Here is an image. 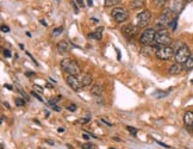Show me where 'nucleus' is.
<instances>
[{"instance_id": "1", "label": "nucleus", "mask_w": 193, "mask_h": 149, "mask_svg": "<svg viewBox=\"0 0 193 149\" xmlns=\"http://www.w3.org/2000/svg\"><path fill=\"white\" fill-rule=\"evenodd\" d=\"M172 44V37L168 32L167 29H160L156 31V35H155V42L153 43L154 49H159L160 47H163V46H171Z\"/></svg>"}, {"instance_id": "2", "label": "nucleus", "mask_w": 193, "mask_h": 149, "mask_svg": "<svg viewBox=\"0 0 193 149\" xmlns=\"http://www.w3.org/2000/svg\"><path fill=\"white\" fill-rule=\"evenodd\" d=\"M60 66L63 72L68 73L69 75H79L81 72L79 63L75 60H70V59H63L60 62Z\"/></svg>"}, {"instance_id": "3", "label": "nucleus", "mask_w": 193, "mask_h": 149, "mask_svg": "<svg viewBox=\"0 0 193 149\" xmlns=\"http://www.w3.org/2000/svg\"><path fill=\"white\" fill-rule=\"evenodd\" d=\"M155 35H156V30L154 27H147L138 38L140 43L143 46H152L155 42Z\"/></svg>"}, {"instance_id": "4", "label": "nucleus", "mask_w": 193, "mask_h": 149, "mask_svg": "<svg viewBox=\"0 0 193 149\" xmlns=\"http://www.w3.org/2000/svg\"><path fill=\"white\" fill-rule=\"evenodd\" d=\"M174 55H175V50L172 46H163L156 50V57L162 61H168L173 59Z\"/></svg>"}, {"instance_id": "5", "label": "nucleus", "mask_w": 193, "mask_h": 149, "mask_svg": "<svg viewBox=\"0 0 193 149\" xmlns=\"http://www.w3.org/2000/svg\"><path fill=\"white\" fill-rule=\"evenodd\" d=\"M172 10L171 8H163L161 14L157 17V21L155 23V26L160 29H163V27L169 24V22L172 21Z\"/></svg>"}, {"instance_id": "6", "label": "nucleus", "mask_w": 193, "mask_h": 149, "mask_svg": "<svg viewBox=\"0 0 193 149\" xmlns=\"http://www.w3.org/2000/svg\"><path fill=\"white\" fill-rule=\"evenodd\" d=\"M111 16L117 23H124L129 18V11L124 7H114L111 11Z\"/></svg>"}, {"instance_id": "7", "label": "nucleus", "mask_w": 193, "mask_h": 149, "mask_svg": "<svg viewBox=\"0 0 193 149\" xmlns=\"http://www.w3.org/2000/svg\"><path fill=\"white\" fill-rule=\"evenodd\" d=\"M191 56V50H190V48L187 47V46H182L181 48H179L176 51H175V55H174V60L175 62H178V63H185L187 61V59Z\"/></svg>"}, {"instance_id": "8", "label": "nucleus", "mask_w": 193, "mask_h": 149, "mask_svg": "<svg viewBox=\"0 0 193 149\" xmlns=\"http://www.w3.org/2000/svg\"><path fill=\"white\" fill-rule=\"evenodd\" d=\"M152 22V13L148 10H143L136 16V25L138 27H146Z\"/></svg>"}, {"instance_id": "9", "label": "nucleus", "mask_w": 193, "mask_h": 149, "mask_svg": "<svg viewBox=\"0 0 193 149\" xmlns=\"http://www.w3.org/2000/svg\"><path fill=\"white\" fill-rule=\"evenodd\" d=\"M138 30H140V27L137 25L128 24V25H124L122 27V34L124 35L127 38H133L136 35L138 34Z\"/></svg>"}, {"instance_id": "10", "label": "nucleus", "mask_w": 193, "mask_h": 149, "mask_svg": "<svg viewBox=\"0 0 193 149\" xmlns=\"http://www.w3.org/2000/svg\"><path fill=\"white\" fill-rule=\"evenodd\" d=\"M67 84H68V86L72 88L73 91H80L82 87V84H81L80 79L76 76V75H69L68 74V76H67L66 79Z\"/></svg>"}, {"instance_id": "11", "label": "nucleus", "mask_w": 193, "mask_h": 149, "mask_svg": "<svg viewBox=\"0 0 193 149\" xmlns=\"http://www.w3.org/2000/svg\"><path fill=\"white\" fill-rule=\"evenodd\" d=\"M184 7H185V0H172L169 8L172 10L173 13L179 14Z\"/></svg>"}, {"instance_id": "12", "label": "nucleus", "mask_w": 193, "mask_h": 149, "mask_svg": "<svg viewBox=\"0 0 193 149\" xmlns=\"http://www.w3.org/2000/svg\"><path fill=\"white\" fill-rule=\"evenodd\" d=\"M56 49H57V53L60 55H66L67 53H69L70 46L67 41H60L56 46Z\"/></svg>"}, {"instance_id": "13", "label": "nucleus", "mask_w": 193, "mask_h": 149, "mask_svg": "<svg viewBox=\"0 0 193 149\" xmlns=\"http://www.w3.org/2000/svg\"><path fill=\"white\" fill-rule=\"evenodd\" d=\"M184 70V65L182 63H178V62H175L173 63L169 69H168V73L171 75H179L181 72Z\"/></svg>"}, {"instance_id": "14", "label": "nucleus", "mask_w": 193, "mask_h": 149, "mask_svg": "<svg viewBox=\"0 0 193 149\" xmlns=\"http://www.w3.org/2000/svg\"><path fill=\"white\" fill-rule=\"evenodd\" d=\"M105 91V86L103 85V84H95L92 86L91 88V94L94 95V97H98V95H101L103 94V92Z\"/></svg>"}, {"instance_id": "15", "label": "nucleus", "mask_w": 193, "mask_h": 149, "mask_svg": "<svg viewBox=\"0 0 193 149\" xmlns=\"http://www.w3.org/2000/svg\"><path fill=\"white\" fill-rule=\"evenodd\" d=\"M81 84H82V87H87V86H91L92 82H93V76L89 73H85V74L81 75L80 79Z\"/></svg>"}, {"instance_id": "16", "label": "nucleus", "mask_w": 193, "mask_h": 149, "mask_svg": "<svg viewBox=\"0 0 193 149\" xmlns=\"http://www.w3.org/2000/svg\"><path fill=\"white\" fill-rule=\"evenodd\" d=\"M103 31H104V27L103 26H98L95 29V31L92 32V34H88V38H93V40H97V41H100L103 38Z\"/></svg>"}, {"instance_id": "17", "label": "nucleus", "mask_w": 193, "mask_h": 149, "mask_svg": "<svg viewBox=\"0 0 193 149\" xmlns=\"http://www.w3.org/2000/svg\"><path fill=\"white\" fill-rule=\"evenodd\" d=\"M184 123L187 127H193V112L192 111H187L184 115Z\"/></svg>"}, {"instance_id": "18", "label": "nucleus", "mask_w": 193, "mask_h": 149, "mask_svg": "<svg viewBox=\"0 0 193 149\" xmlns=\"http://www.w3.org/2000/svg\"><path fill=\"white\" fill-rule=\"evenodd\" d=\"M146 5V1L144 0H133L131 4H130V7L133 10H142Z\"/></svg>"}, {"instance_id": "19", "label": "nucleus", "mask_w": 193, "mask_h": 149, "mask_svg": "<svg viewBox=\"0 0 193 149\" xmlns=\"http://www.w3.org/2000/svg\"><path fill=\"white\" fill-rule=\"evenodd\" d=\"M184 69L185 70H191V69H193V54H191V56L187 59V61L184 63Z\"/></svg>"}, {"instance_id": "20", "label": "nucleus", "mask_w": 193, "mask_h": 149, "mask_svg": "<svg viewBox=\"0 0 193 149\" xmlns=\"http://www.w3.org/2000/svg\"><path fill=\"white\" fill-rule=\"evenodd\" d=\"M167 2H168V0H153V6L156 8H162V7H165Z\"/></svg>"}, {"instance_id": "21", "label": "nucleus", "mask_w": 193, "mask_h": 149, "mask_svg": "<svg viewBox=\"0 0 193 149\" xmlns=\"http://www.w3.org/2000/svg\"><path fill=\"white\" fill-rule=\"evenodd\" d=\"M122 0H105V7H113L118 5Z\"/></svg>"}, {"instance_id": "22", "label": "nucleus", "mask_w": 193, "mask_h": 149, "mask_svg": "<svg viewBox=\"0 0 193 149\" xmlns=\"http://www.w3.org/2000/svg\"><path fill=\"white\" fill-rule=\"evenodd\" d=\"M176 25H178V17H174V18H172V21L169 22L168 26L172 29V31H175L176 30Z\"/></svg>"}, {"instance_id": "23", "label": "nucleus", "mask_w": 193, "mask_h": 149, "mask_svg": "<svg viewBox=\"0 0 193 149\" xmlns=\"http://www.w3.org/2000/svg\"><path fill=\"white\" fill-rule=\"evenodd\" d=\"M14 103H16V105L19 106V108H22V106L25 105V100L22 99V98H14Z\"/></svg>"}, {"instance_id": "24", "label": "nucleus", "mask_w": 193, "mask_h": 149, "mask_svg": "<svg viewBox=\"0 0 193 149\" xmlns=\"http://www.w3.org/2000/svg\"><path fill=\"white\" fill-rule=\"evenodd\" d=\"M127 130L133 136H136L137 134H138V130L136 128H133V127H127Z\"/></svg>"}, {"instance_id": "25", "label": "nucleus", "mask_w": 193, "mask_h": 149, "mask_svg": "<svg viewBox=\"0 0 193 149\" xmlns=\"http://www.w3.org/2000/svg\"><path fill=\"white\" fill-rule=\"evenodd\" d=\"M62 31H63V27H62V26L56 27V29H54V30H53V36H59V35H60Z\"/></svg>"}, {"instance_id": "26", "label": "nucleus", "mask_w": 193, "mask_h": 149, "mask_svg": "<svg viewBox=\"0 0 193 149\" xmlns=\"http://www.w3.org/2000/svg\"><path fill=\"white\" fill-rule=\"evenodd\" d=\"M155 97H159V98H163V97H166L168 95V92H162V91H157V92H155L154 93Z\"/></svg>"}, {"instance_id": "27", "label": "nucleus", "mask_w": 193, "mask_h": 149, "mask_svg": "<svg viewBox=\"0 0 193 149\" xmlns=\"http://www.w3.org/2000/svg\"><path fill=\"white\" fill-rule=\"evenodd\" d=\"M81 148L82 149H94V144H92V143H84V144L81 146Z\"/></svg>"}, {"instance_id": "28", "label": "nucleus", "mask_w": 193, "mask_h": 149, "mask_svg": "<svg viewBox=\"0 0 193 149\" xmlns=\"http://www.w3.org/2000/svg\"><path fill=\"white\" fill-rule=\"evenodd\" d=\"M70 5L73 6L74 12H75V13H79V8H78V6H76V4H75V1H74V0H70Z\"/></svg>"}, {"instance_id": "29", "label": "nucleus", "mask_w": 193, "mask_h": 149, "mask_svg": "<svg viewBox=\"0 0 193 149\" xmlns=\"http://www.w3.org/2000/svg\"><path fill=\"white\" fill-rule=\"evenodd\" d=\"M18 91H19V93L22 95H23V97H24V98H25V100H29V99H30V98H29V97H27V93H25V92H24V91H23V89H22V88H18Z\"/></svg>"}, {"instance_id": "30", "label": "nucleus", "mask_w": 193, "mask_h": 149, "mask_svg": "<svg viewBox=\"0 0 193 149\" xmlns=\"http://www.w3.org/2000/svg\"><path fill=\"white\" fill-rule=\"evenodd\" d=\"M67 108H68L69 111H72V112H73V111L76 110V105H75V104H69V105L67 106Z\"/></svg>"}, {"instance_id": "31", "label": "nucleus", "mask_w": 193, "mask_h": 149, "mask_svg": "<svg viewBox=\"0 0 193 149\" xmlns=\"http://www.w3.org/2000/svg\"><path fill=\"white\" fill-rule=\"evenodd\" d=\"M31 95H33V97H36V98H37V99H38L40 102H43V99H42V97H41V95L38 94V93H36L35 91H32V92H31Z\"/></svg>"}, {"instance_id": "32", "label": "nucleus", "mask_w": 193, "mask_h": 149, "mask_svg": "<svg viewBox=\"0 0 193 149\" xmlns=\"http://www.w3.org/2000/svg\"><path fill=\"white\" fill-rule=\"evenodd\" d=\"M1 31L2 32H10V27L7 26V25H2L1 26Z\"/></svg>"}, {"instance_id": "33", "label": "nucleus", "mask_w": 193, "mask_h": 149, "mask_svg": "<svg viewBox=\"0 0 193 149\" xmlns=\"http://www.w3.org/2000/svg\"><path fill=\"white\" fill-rule=\"evenodd\" d=\"M4 55H5L6 57H11V51H10L8 49H4Z\"/></svg>"}, {"instance_id": "34", "label": "nucleus", "mask_w": 193, "mask_h": 149, "mask_svg": "<svg viewBox=\"0 0 193 149\" xmlns=\"http://www.w3.org/2000/svg\"><path fill=\"white\" fill-rule=\"evenodd\" d=\"M50 108H53V110H55V111H57V112H59V111H61V108H59V106H57L56 104H55V105H51Z\"/></svg>"}, {"instance_id": "35", "label": "nucleus", "mask_w": 193, "mask_h": 149, "mask_svg": "<svg viewBox=\"0 0 193 149\" xmlns=\"http://www.w3.org/2000/svg\"><path fill=\"white\" fill-rule=\"evenodd\" d=\"M156 143H157V144H160V146H162V147H165V148H171L168 144H165L163 142H160V141H156Z\"/></svg>"}, {"instance_id": "36", "label": "nucleus", "mask_w": 193, "mask_h": 149, "mask_svg": "<svg viewBox=\"0 0 193 149\" xmlns=\"http://www.w3.org/2000/svg\"><path fill=\"white\" fill-rule=\"evenodd\" d=\"M27 56H29V57H30V59H31V60H32L33 62H35V63H36V65H37V66H38V63H37V61L35 60V57H32V56H31V54H30V53H27Z\"/></svg>"}, {"instance_id": "37", "label": "nucleus", "mask_w": 193, "mask_h": 149, "mask_svg": "<svg viewBox=\"0 0 193 149\" xmlns=\"http://www.w3.org/2000/svg\"><path fill=\"white\" fill-rule=\"evenodd\" d=\"M25 75H27V78H31V76H35V73H33V72H27Z\"/></svg>"}, {"instance_id": "38", "label": "nucleus", "mask_w": 193, "mask_h": 149, "mask_svg": "<svg viewBox=\"0 0 193 149\" xmlns=\"http://www.w3.org/2000/svg\"><path fill=\"white\" fill-rule=\"evenodd\" d=\"M87 5H88L89 7L93 6V0H87Z\"/></svg>"}, {"instance_id": "39", "label": "nucleus", "mask_w": 193, "mask_h": 149, "mask_svg": "<svg viewBox=\"0 0 193 149\" xmlns=\"http://www.w3.org/2000/svg\"><path fill=\"white\" fill-rule=\"evenodd\" d=\"M76 2L80 5V6H82L84 7V0H76Z\"/></svg>"}, {"instance_id": "40", "label": "nucleus", "mask_w": 193, "mask_h": 149, "mask_svg": "<svg viewBox=\"0 0 193 149\" xmlns=\"http://www.w3.org/2000/svg\"><path fill=\"white\" fill-rule=\"evenodd\" d=\"M101 122H104V123H105V124H106V125H109V127H112V125H113V124H111V123L106 122L105 119H101Z\"/></svg>"}, {"instance_id": "41", "label": "nucleus", "mask_w": 193, "mask_h": 149, "mask_svg": "<svg viewBox=\"0 0 193 149\" xmlns=\"http://www.w3.org/2000/svg\"><path fill=\"white\" fill-rule=\"evenodd\" d=\"M5 87H6L7 89H10V91H12V86H11V85H8V84H5Z\"/></svg>"}, {"instance_id": "42", "label": "nucleus", "mask_w": 193, "mask_h": 149, "mask_svg": "<svg viewBox=\"0 0 193 149\" xmlns=\"http://www.w3.org/2000/svg\"><path fill=\"white\" fill-rule=\"evenodd\" d=\"M33 86H35V87L37 88V89H38V91H40V92H42V91H43V88H41L40 86H38V85H33Z\"/></svg>"}, {"instance_id": "43", "label": "nucleus", "mask_w": 193, "mask_h": 149, "mask_svg": "<svg viewBox=\"0 0 193 149\" xmlns=\"http://www.w3.org/2000/svg\"><path fill=\"white\" fill-rule=\"evenodd\" d=\"M47 142L49 143L50 146H54V144H55V142H53V141H50V140H47Z\"/></svg>"}, {"instance_id": "44", "label": "nucleus", "mask_w": 193, "mask_h": 149, "mask_svg": "<svg viewBox=\"0 0 193 149\" xmlns=\"http://www.w3.org/2000/svg\"><path fill=\"white\" fill-rule=\"evenodd\" d=\"M88 121H89L88 118H86V119H81V121H80V123H87V122H88Z\"/></svg>"}, {"instance_id": "45", "label": "nucleus", "mask_w": 193, "mask_h": 149, "mask_svg": "<svg viewBox=\"0 0 193 149\" xmlns=\"http://www.w3.org/2000/svg\"><path fill=\"white\" fill-rule=\"evenodd\" d=\"M82 137H84L85 140H88V138H89V136H88V135H86V134H84V135H82Z\"/></svg>"}, {"instance_id": "46", "label": "nucleus", "mask_w": 193, "mask_h": 149, "mask_svg": "<svg viewBox=\"0 0 193 149\" xmlns=\"http://www.w3.org/2000/svg\"><path fill=\"white\" fill-rule=\"evenodd\" d=\"M57 131H59V132H63V131H65V129H63V128H59V129H57Z\"/></svg>"}, {"instance_id": "47", "label": "nucleus", "mask_w": 193, "mask_h": 149, "mask_svg": "<svg viewBox=\"0 0 193 149\" xmlns=\"http://www.w3.org/2000/svg\"><path fill=\"white\" fill-rule=\"evenodd\" d=\"M4 106H6L7 108H10V105H8V103H4Z\"/></svg>"}, {"instance_id": "48", "label": "nucleus", "mask_w": 193, "mask_h": 149, "mask_svg": "<svg viewBox=\"0 0 193 149\" xmlns=\"http://www.w3.org/2000/svg\"><path fill=\"white\" fill-rule=\"evenodd\" d=\"M41 24H43L44 26H47V23H46V22H44V21H41Z\"/></svg>"}, {"instance_id": "49", "label": "nucleus", "mask_w": 193, "mask_h": 149, "mask_svg": "<svg viewBox=\"0 0 193 149\" xmlns=\"http://www.w3.org/2000/svg\"><path fill=\"white\" fill-rule=\"evenodd\" d=\"M110 149H116V148H110Z\"/></svg>"}]
</instances>
